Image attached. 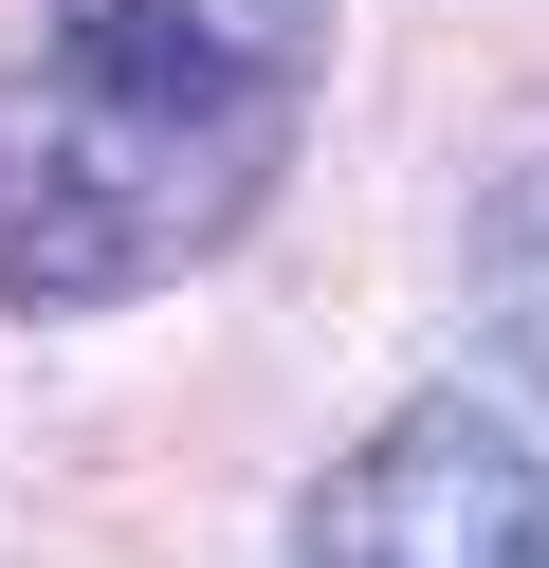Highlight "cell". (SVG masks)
I'll return each instance as SVG.
<instances>
[{
  "label": "cell",
  "mask_w": 549,
  "mask_h": 568,
  "mask_svg": "<svg viewBox=\"0 0 549 568\" xmlns=\"http://www.w3.org/2000/svg\"><path fill=\"white\" fill-rule=\"evenodd\" d=\"M329 0H37L0 55V312H129L275 202Z\"/></svg>",
  "instance_id": "obj_1"
},
{
  "label": "cell",
  "mask_w": 549,
  "mask_h": 568,
  "mask_svg": "<svg viewBox=\"0 0 549 568\" xmlns=\"http://www.w3.org/2000/svg\"><path fill=\"white\" fill-rule=\"evenodd\" d=\"M458 294H476V367H495V404L549 422V165L476 184V221H458Z\"/></svg>",
  "instance_id": "obj_3"
},
{
  "label": "cell",
  "mask_w": 549,
  "mask_h": 568,
  "mask_svg": "<svg viewBox=\"0 0 549 568\" xmlns=\"http://www.w3.org/2000/svg\"><path fill=\"white\" fill-rule=\"evenodd\" d=\"M293 568H549V458L495 385H421L385 404L312 495H293Z\"/></svg>",
  "instance_id": "obj_2"
}]
</instances>
